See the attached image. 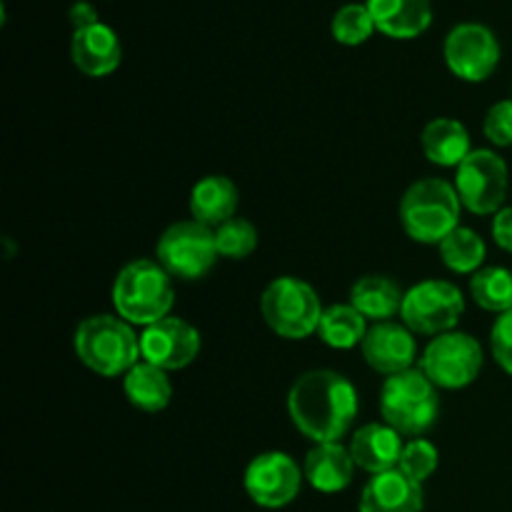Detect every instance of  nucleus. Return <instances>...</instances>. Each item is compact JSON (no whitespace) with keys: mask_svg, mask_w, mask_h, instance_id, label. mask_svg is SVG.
<instances>
[{"mask_svg":"<svg viewBox=\"0 0 512 512\" xmlns=\"http://www.w3.org/2000/svg\"><path fill=\"white\" fill-rule=\"evenodd\" d=\"M375 28L395 40H413L433 23L430 0H365Z\"/></svg>","mask_w":512,"mask_h":512,"instance_id":"nucleus-18","label":"nucleus"},{"mask_svg":"<svg viewBox=\"0 0 512 512\" xmlns=\"http://www.w3.org/2000/svg\"><path fill=\"white\" fill-rule=\"evenodd\" d=\"M420 148L425 158L440 168H458L473 153L468 128L455 118L430 120L420 133Z\"/></svg>","mask_w":512,"mask_h":512,"instance_id":"nucleus-21","label":"nucleus"},{"mask_svg":"<svg viewBox=\"0 0 512 512\" xmlns=\"http://www.w3.org/2000/svg\"><path fill=\"white\" fill-rule=\"evenodd\" d=\"M288 413L295 428L315 445L340 443L358 415V393L335 370H308L290 388Z\"/></svg>","mask_w":512,"mask_h":512,"instance_id":"nucleus-1","label":"nucleus"},{"mask_svg":"<svg viewBox=\"0 0 512 512\" xmlns=\"http://www.w3.org/2000/svg\"><path fill=\"white\" fill-rule=\"evenodd\" d=\"M438 248L445 268L460 275H475L485 260L483 238L473 228H465V225L455 228Z\"/></svg>","mask_w":512,"mask_h":512,"instance_id":"nucleus-25","label":"nucleus"},{"mask_svg":"<svg viewBox=\"0 0 512 512\" xmlns=\"http://www.w3.org/2000/svg\"><path fill=\"white\" fill-rule=\"evenodd\" d=\"M173 300V278L158 260H133L115 275L113 305L125 323L148 328L168 318Z\"/></svg>","mask_w":512,"mask_h":512,"instance_id":"nucleus-2","label":"nucleus"},{"mask_svg":"<svg viewBox=\"0 0 512 512\" xmlns=\"http://www.w3.org/2000/svg\"><path fill=\"white\" fill-rule=\"evenodd\" d=\"M403 435L388 423H368L353 435L350 443V455H353L355 465L370 475L388 473L400 465V455H403Z\"/></svg>","mask_w":512,"mask_h":512,"instance_id":"nucleus-17","label":"nucleus"},{"mask_svg":"<svg viewBox=\"0 0 512 512\" xmlns=\"http://www.w3.org/2000/svg\"><path fill=\"white\" fill-rule=\"evenodd\" d=\"M200 333L183 318H163L140 335V355L145 363L168 370L188 368L200 353Z\"/></svg>","mask_w":512,"mask_h":512,"instance_id":"nucleus-13","label":"nucleus"},{"mask_svg":"<svg viewBox=\"0 0 512 512\" xmlns=\"http://www.w3.org/2000/svg\"><path fill=\"white\" fill-rule=\"evenodd\" d=\"M403 300L405 293L388 275H365L350 288V305L365 320L375 323H388L390 318H395L403 310Z\"/></svg>","mask_w":512,"mask_h":512,"instance_id":"nucleus-22","label":"nucleus"},{"mask_svg":"<svg viewBox=\"0 0 512 512\" xmlns=\"http://www.w3.org/2000/svg\"><path fill=\"white\" fill-rule=\"evenodd\" d=\"M483 133L498 148L512 145V100H500L485 113Z\"/></svg>","mask_w":512,"mask_h":512,"instance_id":"nucleus-30","label":"nucleus"},{"mask_svg":"<svg viewBox=\"0 0 512 512\" xmlns=\"http://www.w3.org/2000/svg\"><path fill=\"white\" fill-rule=\"evenodd\" d=\"M355 460L340 443H320L305 458V478L318 493H340L353 483Z\"/></svg>","mask_w":512,"mask_h":512,"instance_id":"nucleus-20","label":"nucleus"},{"mask_svg":"<svg viewBox=\"0 0 512 512\" xmlns=\"http://www.w3.org/2000/svg\"><path fill=\"white\" fill-rule=\"evenodd\" d=\"M508 163L495 150H473L455 168V190L473 215H495L508 198Z\"/></svg>","mask_w":512,"mask_h":512,"instance_id":"nucleus-8","label":"nucleus"},{"mask_svg":"<svg viewBox=\"0 0 512 512\" xmlns=\"http://www.w3.org/2000/svg\"><path fill=\"white\" fill-rule=\"evenodd\" d=\"M465 298L458 285L448 280H423L405 293L400 318L413 333L443 335L460 323Z\"/></svg>","mask_w":512,"mask_h":512,"instance_id":"nucleus-10","label":"nucleus"},{"mask_svg":"<svg viewBox=\"0 0 512 512\" xmlns=\"http://www.w3.org/2000/svg\"><path fill=\"white\" fill-rule=\"evenodd\" d=\"M420 370L433 380L435 388H468L483 370V348L473 335L450 330L430 340L420 358Z\"/></svg>","mask_w":512,"mask_h":512,"instance_id":"nucleus-9","label":"nucleus"},{"mask_svg":"<svg viewBox=\"0 0 512 512\" xmlns=\"http://www.w3.org/2000/svg\"><path fill=\"white\" fill-rule=\"evenodd\" d=\"M360 512H423V485L400 468L373 475L360 495Z\"/></svg>","mask_w":512,"mask_h":512,"instance_id":"nucleus-16","label":"nucleus"},{"mask_svg":"<svg viewBox=\"0 0 512 512\" xmlns=\"http://www.w3.org/2000/svg\"><path fill=\"white\" fill-rule=\"evenodd\" d=\"M218 258L215 230L198 220H178L163 230L155 245V260L178 280L205 278Z\"/></svg>","mask_w":512,"mask_h":512,"instance_id":"nucleus-7","label":"nucleus"},{"mask_svg":"<svg viewBox=\"0 0 512 512\" xmlns=\"http://www.w3.org/2000/svg\"><path fill=\"white\" fill-rule=\"evenodd\" d=\"M445 63L450 73L468 83H483L500 63V43L483 23H460L445 35Z\"/></svg>","mask_w":512,"mask_h":512,"instance_id":"nucleus-11","label":"nucleus"},{"mask_svg":"<svg viewBox=\"0 0 512 512\" xmlns=\"http://www.w3.org/2000/svg\"><path fill=\"white\" fill-rule=\"evenodd\" d=\"M215 245H218L220 258L245 260L258 248V230L250 220L235 215L228 223L215 228Z\"/></svg>","mask_w":512,"mask_h":512,"instance_id":"nucleus-28","label":"nucleus"},{"mask_svg":"<svg viewBox=\"0 0 512 512\" xmlns=\"http://www.w3.org/2000/svg\"><path fill=\"white\" fill-rule=\"evenodd\" d=\"M368 325L365 318L353 308V305H330L323 310L320 318L318 335L325 345L335 350H350L355 345H363L365 335H368Z\"/></svg>","mask_w":512,"mask_h":512,"instance_id":"nucleus-24","label":"nucleus"},{"mask_svg":"<svg viewBox=\"0 0 512 512\" xmlns=\"http://www.w3.org/2000/svg\"><path fill=\"white\" fill-rule=\"evenodd\" d=\"M493 238L503 250L512 253V208H503L493 218Z\"/></svg>","mask_w":512,"mask_h":512,"instance_id":"nucleus-32","label":"nucleus"},{"mask_svg":"<svg viewBox=\"0 0 512 512\" xmlns=\"http://www.w3.org/2000/svg\"><path fill=\"white\" fill-rule=\"evenodd\" d=\"M70 23H73V30L90 28V25L100 23L98 10H95L88 0H78V3H73V8H70Z\"/></svg>","mask_w":512,"mask_h":512,"instance_id":"nucleus-33","label":"nucleus"},{"mask_svg":"<svg viewBox=\"0 0 512 512\" xmlns=\"http://www.w3.org/2000/svg\"><path fill=\"white\" fill-rule=\"evenodd\" d=\"M238 203V188L225 175H205L190 190V215L200 225H208L213 230L235 218Z\"/></svg>","mask_w":512,"mask_h":512,"instance_id":"nucleus-19","label":"nucleus"},{"mask_svg":"<svg viewBox=\"0 0 512 512\" xmlns=\"http://www.w3.org/2000/svg\"><path fill=\"white\" fill-rule=\"evenodd\" d=\"M363 358L375 373L398 375L413 368L418 345H415L413 330L408 325H400L388 320V323H375L363 340Z\"/></svg>","mask_w":512,"mask_h":512,"instance_id":"nucleus-14","label":"nucleus"},{"mask_svg":"<svg viewBox=\"0 0 512 512\" xmlns=\"http://www.w3.org/2000/svg\"><path fill=\"white\" fill-rule=\"evenodd\" d=\"M438 460H440L438 448H435L430 440L413 438L410 443H405L398 468L403 470L408 478H413L415 483L423 485L425 480L438 470Z\"/></svg>","mask_w":512,"mask_h":512,"instance_id":"nucleus-29","label":"nucleus"},{"mask_svg":"<svg viewBox=\"0 0 512 512\" xmlns=\"http://www.w3.org/2000/svg\"><path fill=\"white\" fill-rule=\"evenodd\" d=\"M303 475L298 463L288 453H260L245 468V493L255 505L268 510L285 508L293 503L303 485Z\"/></svg>","mask_w":512,"mask_h":512,"instance_id":"nucleus-12","label":"nucleus"},{"mask_svg":"<svg viewBox=\"0 0 512 512\" xmlns=\"http://www.w3.org/2000/svg\"><path fill=\"white\" fill-rule=\"evenodd\" d=\"M70 58H73L75 68L88 78H105L118 70L120 60H123V45L110 25L95 23L90 28L73 30Z\"/></svg>","mask_w":512,"mask_h":512,"instance_id":"nucleus-15","label":"nucleus"},{"mask_svg":"<svg viewBox=\"0 0 512 512\" xmlns=\"http://www.w3.org/2000/svg\"><path fill=\"white\" fill-rule=\"evenodd\" d=\"M260 313L275 335L288 340H305L318 333L323 305L313 285L293 275H283L263 290Z\"/></svg>","mask_w":512,"mask_h":512,"instance_id":"nucleus-6","label":"nucleus"},{"mask_svg":"<svg viewBox=\"0 0 512 512\" xmlns=\"http://www.w3.org/2000/svg\"><path fill=\"white\" fill-rule=\"evenodd\" d=\"M490 348H493V358L505 373L512 375V310L498 315L490 333Z\"/></svg>","mask_w":512,"mask_h":512,"instance_id":"nucleus-31","label":"nucleus"},{"mask_svg":"<svg viewBox=\"0 0 512 512\" xmlns=\"http://www.w3.org/2000/svg\"><path fill=\"white\" fill-rule=\"evenodd\" d=\"M380 413L390 428L408 438H423L440 413L438 388L418 368L385 378L380 390Z\"/></svg>","mask_w":512,"mask_h":512,"instance_id":"nucleus-5","label":"nucleus"},{"mask_svg":"<svg viewBox=\"0 0 512 512\" xmlns=\"http://www.w3.org/2000/svg\"><path fill=\"white\" fill-rule=\"evenodd\" d=\"M375 20L370 15L368 5L365 3H348L333 15V23H330V33L338 40L340 45H363L365 40H370V35L375 33Z\"/></svg>","mask_w":512,"mask_h":512,"instance_id":"nucleus-27","label":"nucleus"},{"mask_svg":"<svg viewBox=\"0 0 512 512\" xmlns=\"http://www.w3.org/2000/svg\"><path fill=\"white\" fill-rule=\"evenodd\" d=\"M470 295L488 313L512 310V273L508 268H480L470 278Z\"/></svg>","mask_w":512,"mask_h":512,"instance_id":"nucleus-26","label":"nucleus"},{"mask_svg":"<svg viewBox=\"0 0 512 512\" xmlns=\"http://www.w3.org/2000/svg\"><path fill=\"white\" fill-rule=\"evenodd\" d=\"M123 390L130 405L143 410V413H160V410L168 408L170 398H173V385H170L168 373L158 365L145 363V360L125 373Z\"/></svg>","mask_w":512,"mask_h":512,"instance_id":"nucleus-23","label":"nucleus"},{"mask_svg":"<svg viewBox=\"0 0 512 512\" xmlns=\"http://www.w3.org/2000/svg\"><path fill=\"white\" fill-rule=\"evenodd\" d=\"M460 195L443 178H423L400 200V225L415 243L440 245L460 228Z\"/></svg>","mask_w":512,"mask_h":512,"instance_id":"nucleus-4","label":"nucleus"},{"mask_svg":"<svg viewBox=\"0 0 512 512\" xmlns=\"http://www.w3.org/2000/svg\"><path fill=\"white\" fill-rule=\"evenodd\" d=\"M75 355L80 363L103 378H118L128 373L143 358L140 338L133 325L120 315H90L75 328Z\"/></svg>","mask_w":512,"mask_h":512,"instance_id":"nucleus-3","label":"nucleus"}]
</instances>
